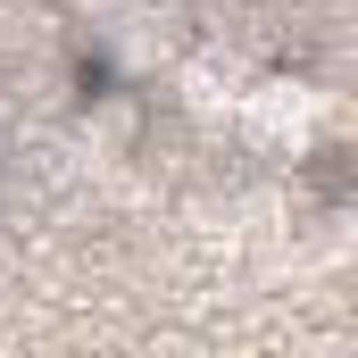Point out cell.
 <instances>
[{"label": "cell", "instance_id": "1", "mask_svg": "<svg viewBox=\"0 0 358 358\" xmlns=\"http://www.w3.org/2000/svg\"><path fill=\"white\" fill-rule=\"evenodd\" d=\"M234 117H242V134H259L267 150H308L325 125H334V100L325 92H308V84H250V92H234Z\"/></svg>", "mask_w": 358, "mask_h": 358}]
</instances>
